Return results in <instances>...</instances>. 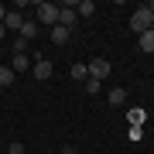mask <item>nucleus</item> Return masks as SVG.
I'll list each match as a JSON object with an SVG mask.
<instances>
[{"label":"nucleus","mask_w":154,"mask_h":154,"mask_svg":"<svg viewBox=\"0 0 154 154\" xmlns=\"http://www.w3.org/2000/svg\"><path fill=\"white\" fill-rule=\"evenodd\" d=\"M28 45H31V41H24L21 34H17V38H14V55H24V51H28Z\"/></svg>","instance_id":"dca6fc26"},{"label":"nucleus","mask_w":154,"mask_h":154,"mask_svg":"<svg viewBox=\"0 0 154 154\" xmlns=\"http://www.w3.org/2000/svg\"><path fill=\"white\" fill-rule=\"evenodd\" d=\"M34 11H38V17H34L38 24H48V28L58 24V4H48V0H45V4H38Z\"/></svg>","instance_id":"f03ea898"},{"label":"nucleus","mask_w":154,"mask_h":154,"mask_svg":"<svg viewBox=\"0 0 154 154\" xmlns=\"http://www.w3.org/2000/svg\"><path fill=\"white\" fill-rule=\"evenodd\" d=\"M72 79H75V82H86V79H89V65H82V62L72 65Z\"/></svg>","instance_id":"ddd939ff"},{"label":"nucleus","mask_w":154,"mask_h":154,"mask_svg":"<svg viewBox=\"0 0 154 154\" xmlns=\"http://www.w3.org/2000/svg\"><path fill=\"white\" fill-rule=\"evenodd\" d=\"M14 79H17V75H14V69H11V65H0V86H11Z\"/></svg>","instance_id":"4468645a"},{"label":"nucleus","mask_w":154,"mask_h":154,"mask_svg":"<svg viewBox=\"0 0 154 154\" xmlns=\"http://www.w3.org/2000/svg\"><path fill=\"white\" fill-rule=\"evenodd\" d=\"M4 17H7V7H4V4H0V24H4Z\"/></svg>","instance_id":"412c9836"},{"label":"nucleus","mask_w":154,"mask_h":154,"mask_svg":"<svg viewBox=\"0 0 154 154\" xmlns=\"http://www.w3.org/2000/svg\"><path fill=\"white\" fill-rule=\"evenodd\" d=\"M7 154H24V144L21 140H11V144H7Z\"/></svg>","instance_id":"a211bd4d"},{"label":"nucleus","mask_w":154,"mask_h":154,"mask_svg":"<svg viewBox=\"0 0 154 154\" xmlns=\"http://www.w3.org/2000/svg\"><path fill=\"white\" fill-rule=\"evenodd\" d=\"M99 89H103V82H96V79H86V93H89V96H96Z\"/></svg>","instance_id":"f3484780"},{"label":"nucleus","mask_w":154,"mask_h":154,"mask_svg":"<svg viewBox=\"0 0 154 154\" xmlns=\"http://www.w3.org/2000/svg\"><path fill=\"white\" fill-rule=\"evenodd\" d=\"M21 24H24L21 14H17V11H7V17H4V31H21Z\"/></svg>","instance_id":"0eeeda50"},{"label":"nucleus","mask_w":154,"mask_h":154,"mask_svg":"<svg viewBox=\"0 0 154 154\" xmlns=\"http://www.w3.org/2000/svg\"><path fill=\"white\" fill-rule=\"evenodd\" d=\"M147 28H154V14H151L147 7L140 4L137 11L130 14V31H134V34H144V31H147Z\"/></svg>","instance_id":"f257e3e1"},{"label":"nucleus","mask_w":154,"mask_h":154,"mask_svg":"<svg viewBox=\"0 0 154 154\" xmlns=\"http://www.w3.org/2000/svg\"><path fill=\"white\" fill-rule=\"evenodd\" d=\"M137 48H140V51H147V55L154 51V28H147L144 34H137Z\"/></svg>","instance_id":"423d86ee"},{"label":"nucleus","mask_w":154,"mask_h":154,"mask_svg":"<svg viewBox=\"0 0 154 154\" xmlns=\"http://www.w3.org/2000/svg\"><path fill=\"white\" fill-rule=\"evenodd\" d=\"M106 75H110V62H106V58H93V62H89V79L103 82Z\"/></svg>","instance_id":"7ed1b4c3"},{"label":"nucleus","mask_w":154,"mask_h":154,"mask_svg":"<svg viewBox=\"0 0 154 154\" xmlns=\"http://www.w3.org/2000/svg\"><path fill=\"white\" fill-rule=\"evenodd\" d=\"M11 69H14V75H17V72H28V55H14Z\"/></svg>","instance_id":"2eb2a0df"},{"label":"nucleus","mask_w":154,"mask_h":154,"mask_svg":"<svg viewBox=\"0 0 154 154\" xmlns=\"http://www.w3.org/2000/svg\"><path fill=\"white\" fill-rule=\"evenodd\" d=\"M144 7H147V11H151V14H154V0H151V4H144Z\"/></svg>","instance_id":"4be33fe9"},{"label":"nucleus","mask_w":154,"mask_h":154,"mask_svg":"<svg viewBox=\"0 0 154 154\" xmlns=\"http://www.w3.org/2000/svg\"><path fill=\"white\" fill-rule=\"evenodd\" d=\"M17 34H21L24 41H31L34 34H38V21H24V24H21V31H17Z\"/></svg>","instance_id":"9d476101"},{"label":"nucleus","mask_w":154,"mask_h":154,"mask_svg":"<svg viewBox=\"0 0 154 154\" xmlns=\"http://www.w3.org/2000/svg\"><path fill=\"white\" fill-rule=\"evenodd\" d=\"M75 14L79 17H93L96 14V4H93V0H79V4H75Z\"/></svg>","instance_id":"1a4fd4ad"},{"label":"nucleus","mask_w":154,"mask_h":154,"mask_svg":"<svg viewBox=\"0 0 154 154\" xmlns=\"http://www.w3.org/2000/svg\"><path fill=\"white\" fill-rule=\"evenodd\" d=\"M144 120H147V113H144L140 106H130V110H127V123L130 127H144Z\"/></svg>","instance_id":"6e6552de"},{"label":"nucleus","mask_w":154,"mask_h":154,"mask_svg":"<svg viewBox=\"0 0 154 154\" xmlns=\"http://www.w3.org/2000/svg\"><path fill=\"white\" fill-rule=\"evenodd\" d=\"M31 72H34L38 82H48V79H51V62H48V58H38V62L31 65Z\"/></svg>","instance_id":"39448f33"},{"label":"nucleus","mask_w":154,"mask_h":154,"mask_svg":"<svg viewBox=\"0 0 154 154\" xmlns=\"http://www.w3.org/2000/svg\"><path fill=\"white\" fill-rule=\"evenodd\" d=\"M123 103H127V89L113 86V89H110V106H123Z\"/></svg>","instance_id":"9b49d317"},{"label":"nucleus","mask_w":154,"mask_h":154,"mask_svg":"<svg viewBox=\"0 0 154 154\" xmlns=\"http://www.w3.org/2000/svg\"><path fill=\"white\" fill-rule=\"evenodd\" d=\"M75 21H79V14L72 11V7H58V28L72 31V28H75Z\"/></svg>","instance_id":"20e7f679"},{"label":"nucleus","mask_w":154,"mask_h":154,"mask_svg":"<svg viewBox=\"0 0 154 154\" xmlns=\"http://www.w3.org/2000/svg\"><path fill=\"white\" fill-rule=\"evenodd\" d=\"M62 154H75V147H72V144H65V147H62Z\"/></svg>","instance_id":"aec40b11"},{"label":"nucleus","mask_w":154,"mask_h":154,"mask_svg":"<svg viewBox=\"0 0 154 154\" xmlns=\"http://www.w3.org/2000/svg\"><path fill=\"white\" fill-rule=\"evenodd\" d=\"M127 134H130V140H140V137H144V130H140V127H130Z\"/></svg>","instance_id":"6ab92c4d"},{"label":"nucleus","mask_w":154,"mask_h":154,"mask_svg":"<svg viewBox=\"0 0 154 154\" xmlns=\"http://www.w3.org/2000/svg\"><path fill=\"white\" fill-rule=\"evenodd\" d=\"M72 38V31H65V28H58V24H55V28H51V41H55V45H65Z\"/></svg>","instance_id":"f8f14e48"},{"label":"nucleus","mask_w":154,"mask_h":154,"mask_svg":"<svg viewBox=\"0 0 154 154\" xmlns=\"http://www.w3.org/2000/svg\"><path fill=\"white\" fill-rule=\"evenodd\" d=\"M4 34H7V31H4V24H0V41H4Z\"/></svg>","instance_id":"5701e85b"}]
</instances>
